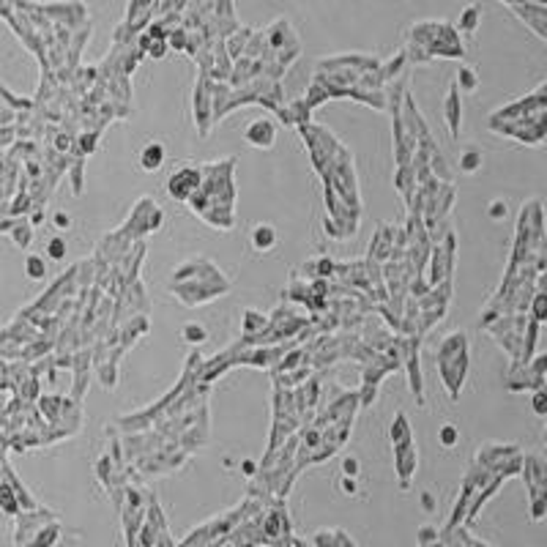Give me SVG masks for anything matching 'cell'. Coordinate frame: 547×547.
Segmentation results:
<instances>
[{
	"instance_id": "10",
	"label": "cell",
	"mask_w": 547,
	"mask_h": 547,
	"mask_svg": "<svg viewBox=\"0 0 547 547\" xmlns=\"http://www.w3.org/2000/svg\"><path fill=\"white\" fill-rule=\"evenodd\" d=\"M490 214H495V217H503V214H506V208H503V203H495V205H490Z\"/></svg>"
},
{
	"instance_id": "1",
	"label": "cell",
	"mask_w": 547,
	"mask_h": 547,
	"mask_svg": "<svg viewBox=\"0 0 547 547\" xmlns=\"http://www.w3.org/2000/svg\"><path fill=\"white\" fill-rule=\"evenodd\" d=\"M246 140L252 145H260V148H268L274 142V126L268 121H257L246 129Z\"/></svg>"
},
{
	"instance_id": "2",
	"label": "cell",
	"mask_w": 547,
	"mask_h": 547,
	"mask_svg": "<svg viewBox=\"0 0 547 547\" xmlns=\"http://www.w3.org/2000/svg\"><path fill=\"white\" fill-rule=\"evenodd\" d=\"M162 156H164L162 145H156V142H153L151 148H145V151H142V164H145L148 170H156V167H159V162H162Z\"/></svg>"
},
{
	"instance_id": "3",
	"label": "cell",
	"mask_w": 547,
	"mask_h": 547,
	"mask_svg": "<svg viewBox=\"0 0 547 547\" xmlns=\"http://www.w3.org/2000/svg\"><path fill=\"white\" fill-rule=\"evenodd\" d=\"M252 241H255V246L257 249H268L274 244V230L271 227H266V224H260V227L252 233Z\"/></svg>"
},
{
	"instance_id": "9",
	"label": "cell",
	"mask_w": 547,
	"mask_h": 547,
	"mask_svg": "<svg viewBox=\"0 0 547 547\" xmlns=\"http://www.w3.org/2000/svg\"><path fill=\"white\" fill-rule=\"evenodd\" d=\"M534 410H539V413H545V410H547V400H545V397H536V400H534Z\"/></svg>"
},
{
	"instance_id": "11",
	"label": "cell",
	"mask_w": 547,
	"mask_h": 547,
	"mask_svg": "<svg viewBox=\"0 0 547 547\" xmlns=\"http://www.w3.org/2000/svg\"><path fill=\"white\" fill-rule=\"evenodd\" d=\"M460 77H463V82H465V85H471V88L476 85V80H473V74H471V71H463Z\"/></svg>"
},
{
	"instance_id": "8",
	"label": "cell",
	"mask_w": 547,
	"mask_h": 547,
	"mask_svg": "<svg viewBox=\"0 0 547 547\" xmlns=\"http://www.w3.org/2000/svg\"><path fill=\"white\" fill-rule=\"evenodd\" d=\"M184 334H186V337H191V342H200V339L205 337V331H203V328H197V326H186Z\"/></svg>"
},
{
	"instance_id": "6",
	"label": "cell",
	"mask_w": 547,
	"mask_h": 547,
	"mask_svg": "<svg viewBox=\"0 0 547 547\" xmlns=\"http://www.w3.org/2000/svg\"><path fill=\"white\" fill-rule=\"evenodd\" d=\"M454 440H457V430H454V427H449V424H446L443 430H440V443H449V446H452Z\"/></svg>"
},
{
	"instance_id": "4",
	"label": "cell",
	"mask_w": 547,
	"mask_h": 547,
	"mask_svg": "<svg viewBox=\"0 0 547 547\" xmlns=\"http://www.w3.org/2000/svg\"><path fill=\"white\" fill-rule=\"evenodd\" d=\"M27 274H30L33 279L44 276V263L38 260V257H27Z\"/></svg>"
},
{
	"instance_id": "7",
	"label": "cell",
	"mask_w": 547,
	"mask_h": 547,
	"mask_svg": "<svg viewBox=\"0 0 547 547\" xmlns=\"http://www.w3.org/2000/svg\"><path fill=\"white\" fill-rule=\"evenodd\" d=\"M479 167V153L473 151V153H465L463 156V170H476Z\"/></svg>"
},
{
	"instance_id": "5",
	"label": "cell",
	"mask_w": 547,
	"mask_h": 547,
	"mask_svg": "<svg viewBox=\"0 0 547 547\" xmlns=\"http://www.w3.org/2000/svg\"><path fill=\"white\" fill-rule=\"evenodd\" d=\"M47 252H50V257H55V260H60V257L66 255V246L60 238H55V241H50V246H47Z\"/></svg>"
}]
</instances>
